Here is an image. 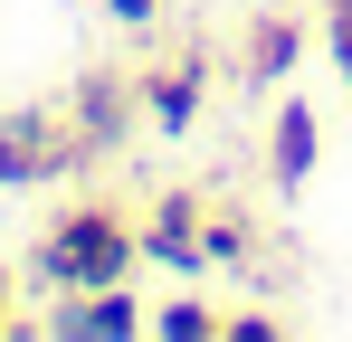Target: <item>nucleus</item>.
<instances>
[{"instance_id": "f257e3e1", "label": "nucleus", "mask_w": 352, "mask_h": 342, "mask_svg": "<svg viewBox=\"0 0 352 342\" xmlns=\"http://www.w3.org/2000/svg\"><path fill=\"white\" fill-rule=\"evenodd\" d=\"M143 257V238L124 228L115 200H76L48 219V238L29 247V285H58V295H86V285H124Z\"/></svg>"}, {"instance_id": "f03ea898", "label": "nucleus", "mask_w": 352, "mask_h": 342, "mask_svg": "<svg viewBox=\"0 0 352 342\" xmlns=\"http://www.w3.org/2000/svg\"><path fill=\"white\" fill-rule=\"evenodd\" d=\"M105 152L76 133L67 105H10L0 114V190H58L76 171H96Z\"/></svg>"}, {"instance_id": "7ed1b4c3", "label": "nucleus", "mask_w": 352, "mask_h": 342, "mask_svg": "<svg viewBox=\"0 0 352 342\" xmlns=\"http://www.w3.org/2000/svg\"><path fill=\"white\" fill-rule=\"evenodd\" d=\"M133 86H143V124L181 143L190 124H200V95H210V57L181 48V57H153V67H133Z\"/></svg>"}, {"instance_id": "20e7f679", "label": "nucleus", "mask_w": 352, "mask_h": 342, "mask_svg": "<svg viewBox=\"0 0 352 342\" xmlns=\"http://www.w3.org/2000/svg\"><path fill=\"white\" fill-rule=\"evenodd\" d=\"M153 314L124 295V285H86V295H67V304H48V314H29V333H48V342H124V333H143Z\"/></svg>"}, {"instance_id": "39448f33", "label": "nucleus", "mask_w": 352, "mask_h": 342, "mask_svg": "<svg viewBox=\"0 0 352 342\" xmlns=\"http://www.w3.org/2000/svg\"><path fill=\"white\" fill-rule=\"evenodd\" d=\"M67 114H76V133H86L96 152H124V133H133V114H143V86H133L124 67H86V76L67 86Z\"/></svg>"}, {"instance_id": "423d86ee", "label": "nucleus", "mask_w": 352, "mask_h": 342, "mask_svg": "<svg viewBox=\"0 0 352 342\" xmlns=\"http://www.w3.org/2000/svg\"><path fill=\"white\" fill-rule=\"evenodd\" d=\"M200 219H210V209H200L190 190H162V200L143 209V228H133V238H143V266L200 276V266H210V247H200Z\"/></svg>"}, {"instance_id": "0eeeda50", "label": "nucleus", "mask_w": 352, "mask_h": 342, "mask_svg": "<svg viewBox=\"0 0 352 342\" xmlns=\"http://www.w3.org/2000/svg\"><path fill=\"white\" fill-rule=\"evenodd\" d=\"M314 133H324V124H314V105H305V95H286V105H276V124H267V181H276L286 200L314 181V162H324V143H314Z\"/></svg>"}, {"instance_id": "6e6552de", "label": "nucleus", "mask_w": 352, "mask_h": 342, "mask_svg": "<svg viewBox=\"0 0 352 342\" xmlns=\"http://www.w3.org/2000/svg\"><path fill=\"white\" fill-rule=\"evenodd\" d=\"M295 57H305V19L257 10L248 38H238V76H248V86H276V76H295Z\"/></svg>"}, {"instance_id": "1a4fd4ad", "label": "nucleus", "mask_w": 352, "mask_h": 342, "mask_svg": "<svg viewBox=\"0 0 352 342\" xmlns=\"http://www.w3.org/2000/svg\"><path fill=\"white\" fill-rule=\"evenodd\" d=\"M153 333H162V342H210L219 314H210L200 295H172V304H153Z\"/></svg>"}, {"instance_id": "9d476101", "label": "nucleus", "mask_w": 352, "mask_h": 342, "mask_svg": "<svg viewBox=\"0 0 352 342\" xmlns=\"http://www.w3.org/2000/svg\"><path fill=\"white\" fill-rule=\"evenodd\" d=\"M200 247H210V266H248V257H257V238H248L238 209H210V219H200Z\"/></svg>"}, {"instance_id": "9b49d317", "label": "nucleus", "mask_w": 352, "mask_h": 342, "mask_svg": "<svg viewBox=\"0 0 352 342\" xmlns=\"http://www.w3.org/2000/svg\"><path fill=\"white\" fill-rule=\"evenodd\" d=\"M219 333H229V342H276V333H286V323H276V314H229Z\"/></svg>"}, {"instance_id": "f8f14e48", "label": "nucleus", "mask_w": 352, "mask_h": 342, "mask_svg": "<svg viewBox=\"0 0 352 342\" xmlns=\"http://www.w3.org/2000/svg\"><path fill=\"white\" fill-rule=\"evenodd\" d=\"M105 19H115V29H153V19H162V0H105Z\"/></svg>"}, {"instance_id": "ddd939ff", "label": "nucleus", "mask_w": 352, "mask_h": 342, "mask_svg": "<svg viewBox=\"0 0 352 342\" xmlns=\"http://www.w3.org/2000/svg\"><path fill=\"white\" fill-rule=\"evenodd\" d=\"M19 333H29V323L10 314V266H0V342H19Z\"/></svg>"}]
</instances>
